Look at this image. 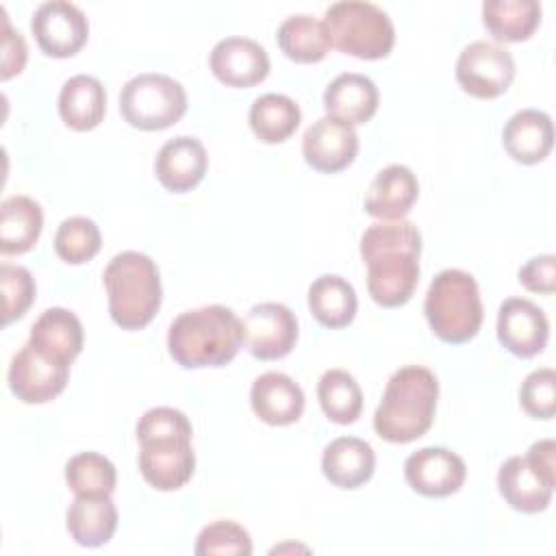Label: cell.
Returning <instances> with one entry per match:
<instances>
[{"label": "cell", "mask_w": 556, "mask_h": 556, "mask_svg": "<svg viewBox=\"0 0 556 556\" xmlns=\"http://www.w3.org/2000/svg\"><path fill=\"white\" fill-rule=\"evenodd\" d=\"M421 232L408 219H380L361 237L367 291L384 308L404 306L419 282Z\"/></svg>", "instance_id": "1"}, {"label": "cell", "mask_w": 556, "mask_h": 556, "mask_svg": "<svg viewBox=\"0 0 556 556\" xmlns=\"http://www.w3.org/2000/svg\"><path fill=\"white\" fill-rule=\"evenodd\" d=\"M243 345V324L232 308L208 304L180 313L167 332L169 356L185 369L222 367Z\"/></svg>", "instance_id": "2"}, {"label": "cell", "mask_w": 556, "mask_h": 556, "mask_svg": "<svg viewBox=\"0 0 556 556\" xmlns=\"http://www.w3.org/2000/svg\"><path fill=\"white\" fill-rule=\"evenodd\" d=\"M437 397L439 382L428 367H400L389 378L374 413L376 434L389 443H410L424 437L432 426Z\"/></svg>", "instance_id": "3"}, {"label": "cell", "mask_w": 556, "mask_h": 556, "mask_svg": "<svg viewBox=\"0 0 556 556\" xmlns=\"http://www.w3.org/2000/svg\"><path fill=\"white\" fill-rule=\"evenodd\" d=\"M102 282L109 295L111 319L124 330H139L148 326L161 308L163 289L156 263L135 250L115 254Z\"/></svg>", "instance_id": "4"}, {"label": "cell", "mask_w": 556, "mask_h": 556, "mask_svg": "<svg viewBox=\"0 0 556 556\" xmlns=\"http://www.w3.org/2000/svg\"><path fill=\"white\" fill-rule=\"evenodd\" d=\"M424 313L441 341L467 343L478 334L484 315L476 278L454 267L439 271L426 291Z\"/></svg>", "instance_id": "5"}, {"label": "cell", "mask_w": 556, "mask_h": 556, "mask_svg": "<svg viewBox=\"0 0 556 556\" xmlns=\"http://www.w3.org/2000/svg\"><path fill=\"white\" fill-rule=\"evenodd\" d=\"M330 43L356 59H384L395 43V28L387 11L365 0H339L324 13Z\"/></svg>", "instance_id": "6"}, {"label": "cell", "mask_w": 556, "mask_h": 556, "mask_svg": "<svg viewBox=\"0 0 556 556\" xmlns=\"http://www.w3.org/2000/svg\"><path fill=\"white\" fill-rule=\"evenodd\" d=\"M185 111V87L167 74H137L119 91V113L124 122L139 130L169 128Z\"/></svg>", "instance_id": "7"}, {"label": "cell", "mask_w": 556, "mask_h": 556, "mask_svg": "<svg viewBox=\"0 0 556 556\" xmlns=\"http://www.w3.org/2000/svg\"><path fill=\"white\" fill-rule=\"evenodd\" d=\"M70 363L26 341L11 358L7 380L11 393L24 404H46L67 384Z\"/></svg>", "instance_id": "8"}, {"label": "cell", "mask_w": 556, "mask_h": 556, "mask_svg": "<svg viewBox=\"0 0 556 556\" xmlns=\"http://www.w3.org/2000/svg\"><path fill=\"white\" fill-rule=\"evenodd\" d=\"M515 78V59L510 50L493 41H471L456 61V80L473 98L491 100L502 96Z\"/></svg>", "instance_id": "9"}, {"label": "cell", "mask_w": 556, "mask_h": 556, "mask_svg": "<svg viewBox=\"0 0 556 556\" xmlns=\"http://www.w3.org/2000/svg\"><path fill=\"white\" fill-rule=\"evenodd\" d=\"M193 434H159L137 439L139 471L156 491H176L185 486L195 469V454L191 447Z\"/></svg>", "instance_id": "10"}, {"label": "cell", "mask_w": 556, "mask_h": 556, "mask_svg": "<svg viewBox=\"0 0 556 556\" xmlns=\"http://www.w3.org/2000/svg\"><path fill=\"white\" fill-rule=\"evenodd\" d=\"M37 46L54 59L74 56L89 37V22L80 7L67 0L41 2L30 20Z\"/></svg>", "instance_id": "11"}, {"label": "cell", "mask_w": 556, "mask_h": 556, "mask_svg": "<svg viewBox=\"0 0 556 556\" xmlns=\"http://www.w3.org/2000/svg\"><path fill=\"white\" fill-rule=\"evenodd\" d=\"M241 324L243 348L258 361H278L295 348L298 319L280 302L254 304Z\"/></svg>", "instance_id": "12"}, {"label": "cell", "mask_w": 556, "mask_h": 556, "mask_svg": "<svg viewBox=\"0 0 556 556\" xmlns=\"http://www.w3.org/2000/svg\"><path fill=\"white\" fill-rule=\"evenodd\" d=\"M302 154L313 169L337 174L354 163L358 154V135L348 122L324 115L306 128L302 137Z\"/></svg>", "instance_id": "13"}, {"label": "cell", "mask_w": 556, "mask_h": 556, "mask_svg": "<svg viewBox=\"0 0 556 556\" xmlns=\"http://www.w3.org/2000/svg\"><path fill=\"white\" fill-rule=\"evenodd\" d=\"M467 476L465 460L447 447H421L404 463V478L413 491L426 497L456 493Z\"/></svg>", "instance_id": "14"}, {"label": "cell", "mask_w": 556, "mask_h": 556, "mask_svg": "<svg viewBox=\"0 0 556 556\" xmlns=\"http://www.w3.org/2000/svg\"><path fill=\"white\" fill-rule=\"evenodd\" d=\"M549 337V321L534 302L508 298L497 311V339L519 358H532L543 352Z\"/></svg>", "instance_id": "15"}, {"label": "cell", "mask_w": 556, "mask_h": 556, "mask_svg": "<svg viewBox=\"0 0 556 556\" xmlns=\"http://www.w3.org/2000/svg\"><path fill=\"white\" fill-rule=\"evenodd\" d=\"M208 65L215 78L228 87H254L269 74L265 48L250 37H224L211 54Z\"/></svg>", "instance_id": "16"}, {"label": "cell", "mask_w": 556, "mask_h": 556, "mask_svg": "<svg viewBox=\"0 0 556 556\" xmlns=\"http://www.w3.org/2000/svg\"><path fill=\"white\" fill-rule=\"evenodd\" d=\"M208 156L202 141L189 135H178L165 141L154 161L159 182L174 193L193 189L204 178Z\"/></svg>", "instance_id": "17"}, {"label": "cell", "mask_w": 556, "mask_h": 556, "mask_svg": "<svg viewBox=\"0 0 556 556\" xmlns=\"http://www.w3.org/2000/svg\"><path fill=\"white\" fill-rule=\"evenodd\" d=\"M250 404L254 415L265 424L289 426L304 413V391L291 376L265 371L252 382Z\"/></svg>", "instance_id": "18"}, {"label": "cell", "mask_w": 556, "mask_h": 556, "mask_svg": "<svg viewBox=\"0 0 556 556\" xmlns=\"http://www.w3.org/2000/svg\"><path fill=\"white\" fill-rule=\"evenodd\" d=\"M419 198V182L410 167L393 163L380 169L365 193V211L378 219H404Z\"/></svg>", "instance_id": "19"}, {"label": "cell", "mask_w": 556, "mask_h": 556, "mask_svg": "<svg viewBox=\"0 0 556 556\" xmlns=\"http://www.w3.org/2000/svg\"><path fill=\"white\" fill-rule=\"evenodd\" d=\"M502 143L510 159L523 165L543 161L554 146L552 117L539 109H521L508 117L502 130Z\"/></svg>", "instance_id": "20"}, {"label": "cell", "mask_w": 556, "mask_h": 556, "mask_svg": "<svg viewBox=\"0 0 556 556\" xmlns=\"http://www.w3.org/2000/svg\"><path fill=\"white\" fill-rule=\"evenodd\" d=\"M376 469L374 447L358 437H339L324 447L321 471L339 489L363 486Z\"/></svg>", "instance_id": "21"}, {"label": "cell", "mask_w": 556, "mask_h": 556, "mask_svg": "<svg viewBox=\"0 0 556 556\" xmlns=\"http://www.w3.org/2000/svg\"><path fill=\"white\" fill-rule=\"evenodd\" d=\"M378 87L369 76L345 72L326 87L324 109L328 115L356 126L374 117L378 111Z\"/></svg>", "instance_id": "22"}, {"label": "cell", "mask_w": 556, "mask_h": 556, "mask_svg": "<svg viewBox=\"0 0 556 556\" xmlns=\"http://www.w3.org/2000/svg\"><path fill=\"white\" fill-rule=\"evenodd\" d=\"M554 484L545 480L526 456H510L497 471V489L506 504L519 513H541L552 502Z\"/></svg>", "instance_id": "23"}, {"label": "cell", "mask_w": 556, "mask_h": 556, "mask_svg": "<svg viewBox=\"0 0 556 556\" xmlns=\"http://www.w3.org/2000/svg\"><path fill=\"white\" fill-rule=\"evenodd\" d=\"M106 113V91L96 76L76 74L67 78L59 93V115L74 130L100 126Z\"/></svg>", "instance_id": "24"}, {"label": "cell", "mask_w": 556, "mask_h": 556, "mask_svg": "<svg viewBox=\"0 0 556 556\" xmlns=\"http://www.w3.org/2000/svg\"><path fill=\"white\" fill-rule=\"evenodd\" d=\"M65 526L70 536L83 547H100L111 541L117 528V508L111 495L83 497L70 504L65 513Z\"/></svg>", "instance_id": "25"}, {"label": "cell", "mask_w": 556, "mask_h": 556, "mask_svg": "<svg viewBox=\"0 0 556 556\" xmlns=\"http://www.w3.org/2000/svg\"><path fill=\"white\" fill-rule=\"evenodd\" d=\"M43 228L39 202L28 195H9L0 206V250L2 254L28 252Z\"/></svg>", "instance_id": "26"}, {"label": "cell", "mask_w": 556, "mask_h": 556, "mask_svg": "<svg viewBox=\"0 0 556 556\" xmlns=\"http://www.w3.org/2000/svg\"><path fill=\"white\" fill-rule=\"evenodd\" d=\"M28 341L72 365V361L83 350V341H85L83 324L72 311L63 306H52V308H46L35 319Z\"/></svg>", "instance_id": "27"}, {"label": "cell", "mask_w": 556, "mask_h": 556, "mask_svg": "<svg viewBox=\"0 0 556 556\" xmlns=\"http://www.w3.org/2000/svg\"><path fill=\"white\" fill-rule=\"evenodd\" d=\"M356 306V291L343 276L324 274L308 287V308L326 328H345L354 319Z\"/></svg>", "instance_id": "28"}, {"label": "cell", "mask_w": 556, "mask_h": 556, "mask_svg": "<svg viewBox=\"0 0 556 556\" xmlns=\"http://www.w3.org/2000/svg\"><path fill=\"white\" fill-rule=\"evenodd\" d=\"M541 22V2L536 0H486L482 4V24L493 39L513 43L526 41Z\"/></svg>", "instance_id": "29"}, {"label": "cell", "mask_w": 556, "mask_h": 556, "mask_svg": "<svg viewBox=\"0 0 556 556\" xmlns=\"http://www.w3.org/2000/svg\"><path fill=\"white\" fill-rule=\"evenodd\" d=\"M278 46L295 63H317L330 50V35L324 20L306 13L289 15L282 20L276 33Z\"/></svg>", "instance_id": "30"}, {"label": "cell", "mask_w": 556, "mask_h": 556, "mask_svg": "<svg viewBox=\"0 0 556 556\" xmlns=\"http://www.w3.org/2000/svg\"><path fill=\"white\" fill-rule=\"evenodd\" d=\"M302 111L285 93H263L250 106V128L265 143L287 141L300 126Z\"/></svg>", "instance_id": "31"}, {"label": "cell", "mask_w": 556, "mask_h": 556, "mask_svg": "<svg viewBox=\"0 0 556 556\" xmlns=\"http://www.w3.org/2000/svg\"><path fill=\"white\" fill-rule=\"evenodd\" d=\"M317 397L324 415L341 426L354 424L363 410V391L345 369H328L317 382Z\"/></svg>", "instance_id": "32"}, {"label": "cell", "mask_w": 556, "mask_h": 556, "mask_svg": "<svg viewBox=\"0 0 556 556\" xmlns=\"http://www.w3.org/2000/svg\"><path fill=\"white\" fill-rule=\"evenodd\" d=\"M65 482L74 495L104 497L117 482L115 465L98 452H80L65 465Z\"/></svg>", "instance_id": "33"}, {"label": "cell", "mask_w": 556, "mask_h": 556, "mask_svg": "<svg viewBox=\"0 0 556 556\" xmlns=\"http://www.w3.org/2000/svg\"><path fill=\"white\" fill-rule=\"evenodd\" d=\"M102 245L100 228L93 219L76 215L59 224L54 235V252L61 261L70 265H80L91 261Z\"/></svg>", "instance_id": "34"}, {"label": "cell", "mask_w": 556, "mask_h": 556, "mask_svg": "<svg viewBox=\"0 0 556 556\" xmlns=\"http://www.w3.org/2000/svg\"><path fill=\"white\" fill-rule=\"evenodd\" d=\"M193 552L198 556H213V554H252V539L243 526L230 519H219L204 526L198 534Z\"/></svg>", "instance_id": "35"}, {"label": "cell", "mask_w": 556, "mask_h": 556, "mask_svg": "<svg viewBox=\"0 0 556 556\" xmlns=\"http://www.w3.org/2000/svg\"><path fill=\"white\" fill-rule=\"evenodd\" d=\"M0 287H2V313L4 326L24 317L35 300V280L30 271L22 265H0Z\"/></svg>", "instance_id": "36"}, {"label": "cell", "mask_w": 556, "mask_h": 556, "mask_svg": "<svg viewBox=\"0 0 556 556\" xmlns=\"http://www.w3.org/2000/svg\"><path fill=\"white\" fill-rule=\"evenodd\" d=\"M519 404L534 419H552L556 413V374L552 367L530 371L519 387Z\"/></svg>", "instance_id": "37"}, {"label": "cell", "mask_w": 556, "mask_h": 556, "mask_svg": "<svg viewBox=\"0 0 556 556\" xmlns=\"http://www.w3.org/2000/svg\"><path fill=\"white\" fill-rule=\"evenodd\" d=\"M519 282L534 293H554L556 289V256L539 254L532 256L519 269Z\"/></svg>", "instance_id": "38"}, {"label": "cell", "mask_w": 556, "mask_h": 556, "mask_svg": "<svg viewBox=\"0 0 556 556\" xmlns=\"http://www.w3.org/2000/svg\"><path fill=\"white\" fill-rule=\"evenodd\" d=\"M26 41L20 35V30H13L7 15H4V39H2V80H9L11 76L20 74L26 65Z\"/></svg>", "instance_id": "39"}, {"label": "cell", "mask_w": 556, "mask_h": 556, "mask_svg": "<svg viewBox=\"0 0 556 556\" xmlns=\"http://www.w3.org/2000/svg\"><path fill=\"white\" fill-rule=\"evenodd\" d=\"M526 460L532 465L534 471H539L545 480L549 482H556V443L554 439H541V441H534L530 447H528V454H526Z\"/></svg>", "instance_id": "40"}]
</instances>
